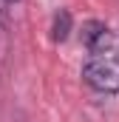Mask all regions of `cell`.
Listing matches in <instances>:
<instances>
[{
    "label": "cell",
    "instance_id": "cell-1",
    "mask_svg": "<svg viewBox=\"0 0 119 122\" xmlns=\"http://www.w3.org/2000/svg\"><path fill=\"white\" fill-rule=\"evenodd\" d=\"M82 80L99 94H116L119 91V57H111V54L91 57L82 65Z\"/></svg>",
    "mask_w": 119,
    "mask_h": 122
},
{
    "label": "cell",
    "instance_id": "cell-2",
    "mask_svg": "<svg viewBox=\"0 0 119 122\" xmlns=\"http://www.w3.org/2000/svg\"><path fill=\"white\" fill-rule=\"evenodd\" d=\"M82 43H85V48H88L94 57H102V54H108L116 46V37H114V31L108 29L105 23L91 20V23H85V29H82Z\"/></svg>",
    "mask_w": 119,
    "mask_h": 122
},
{
    "label": "cell",
    "instance_id": "cell-3",
    "mask_svg": "<svg viewBox=\"0 0 119 122\" xmlns=\"http://www.w3.org/2000/svg\"><path fill=\"white\" fill-rule=\"evenodd\" d=\"M71 11L68 9H60L57 14H54V23H51V40L54 43H62V40H68V34H71Z\"/></svg>",
    "mask_w": 119,
    "mask_h": 122
},
{
    "label": "cell",
    "instance_id": "cell-4",
    "mask_svg": "<svg viewBox=\"0 0 119 122\" xmlns=\"http://www.w3.org/2000/svg\"><path fill=\"white\" fill-rule=\"evenodd\" d=\"M9 3H17V0H9Z\"/></svg>",
    "mask_w": 119,
    "mask_h": 122
}]
</instances>
